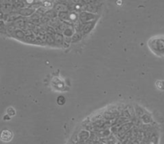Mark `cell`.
<instances>
[{
  "label": "cell",
  "instance_id": "8992f818",
  "mask_svg": "<svg viewBox=\"0 0 164 144\" xmlns=\"http://www.w3.org/2000/svg\"><path fill=\"white\" fill-rule=\"evenodd\" d=\"M35 10L31 7H24L21 10H19L18 11H16L21 17H29L31 16L33 14L35 13Z\"/></svg>",
  "mask_w": 164,
  "mask_h": 144
},
{
  "label": "cell",
  "instance_id": "9c48e42d",
  "mask_svg": "<svg viewBox=\"0 0 164 144\" xmlns=\"http://www.w3.org/2000/svg\"><path fill=\"white\" fill-rule=\"evenodd\" d=\"M11 23L16 29L21 30V29L25 28V27H26V20L23 17L20 16L19 18H18L16 20H14V21Z\"/></svg>",
  "mask_w": 164,
  "mask_h": 144
},
{
  "label": "cell",
  "instance_id": "2e32d148",
  "mask_svg": "<svg viewBox=\"0 0 164 144\" xmlns=\"http://www.w3.org/2000/svg\"><path fill=\"white\" fill-rule=\"evenodd\" d=\"M69 18H70V23H76L78 20V14L75 11H71L69 13Z\"/></svg>",
  "mask_w": 164,
  "mask_h": 144
},
{
  "label": "cell",
  "instance_id": "ffe728a7",
  "mask_svg": "<svg viewBox=\"0 0 164 144\" xmlns=\"http://www.w3.org/2000/svg\"><path fill=\"white\" fill-rule=\"evenodd\" d=\"M56 102H57V104L58 105H59V106H63L66 103V98L63 95H59L57 98Z\"/></svg>",
  "mask_w": 164,
  "mask_h": 144
},
{
  "label": "cell",
  "instance_id": "83f0119b",
  "mask_svg": "<svg viewBox=\"0 0 164 144\" xmlns=\"http://www.w3.org/2000/svg\"><path fill=\"white\" fill-rule=\"evenodd\" d=\"M37 1H40V0H37Z\"/></svg>",
  "mask_w": 164,
  "mask_h": 144
},
{
  "label": "cell",
  "instance_id": "277c9868",
  "mask_svg": "<svg viewBox=\"0 0 164 144\" xmlns=\"http://www.w3.org/2000/svg\"><path fill=\"white\" fill-rule=\"evenodd\" d=\"M13 136H14L13 132L11 131L10 130H7V129L3 130L1 131V133H0V139L5 142H8L11 141L13 138Z\"/></svg>",
  "mask_w": 164,
  "mask_h": 144
},
{
  "label": "cell",
  "instance_id": "7a4b0ae2",
  "mask_svg": "<svg viewBox=\"0 0 164 144\" xmlns=\"http://www.w3.org/2000/svg\"><path fill=\"white\" fill-rule=\"evenodd\" d=\"M98 18V15L95 14V13H91L87 11H82L78 14V21H80L82 23H86L88 22L97 20Z\"/></svg>",
  "mask_w": 164,
  "mask_h": 144
},
{
  "label": "cell",
  "instance_id": "6da1fadb",
  "mask_svg": "<svg viewBox=\"0 0 164 144\" xmlns=\"http://www.w3.org/2000/svg\"><path fill=\"white\" fill-rule=\"evenodd\" d=\"M151 51L159 57L164 56V35H155L151 37L147 42Z\"/></svg>",
  "mask_w": 164,
  "mask_h": 144
},
{
  "label": "cell",
  "instance_id": "52a82bcc",
  "mask_svg": "<svg viewBox=\"0 0 164 144\" xmlns=\"http://www.w3.org/2000/svg\"><path fill=\"white\" fill-rule=\"evenodd\" d=\"M20 15L15 11H12L11 13H8V14H4V17H3V21L4 22H8V23H13L14 20H16L18 18H19Z\"/></svg>",
  "mask_w": 164,
  "mask_h": 144
},
{
  "label": "cell",
  "instance_id": "cb8c5ba5",
  "mask_svg": "<svg viewBox=\"0 0 164 144\" xmlns=\"http://www.w3.org/2000/svg\"><path fill=\"white\" fill-rule=\"evenodd\" d=\"M3 119H4V120H10V119H11V116H9L8 115H6L4 116V118H3Z\"/></svg>",
  "mask_w": 164,
  "mask_h": 144
},
{
  "label": "cell",
  "instance_id": "3957f363",
  "mask_svg": "<svg viewBox=\"0 0 164 144\" xmlns=\"http://www.w3.org/2000/svg\"><path fill=\"white\" fill-rule=\"evenodd\" d=\"M14 0H2L1 5H0V10L3 14H8L13 11V4Z\"/></svg>",
  "mask_w": 164,
  "mask_h": 144
},
{
  "label": "cell",
  "instance_id": "4316f807",
  "mask_svg": "<svg viewBox=\"0 0 164 144\" xmlns=\"http://www.w3.org/2000/svg\"><path fill=\"white\" fill-rule=\"evenodd\" d=\"M1 2H2V0H0V5H1Z\"/></svg>",
  "mask_w": 164,
  "mask_h": 144
},
{
  "label": "cell",
  "instance_id": "7402d4cb",
  "mask_svg": "<svg viewBox=\"0 0 164 144\" xmlns=\"http://www.w3.org/2000/svg\"><path fill=\"white\" fill-rule=\"evenodd\" d=\"M0 32H7L6 24L3 20H0Z\"/></svg>",
  "mask_w": 164,
  "mask_h": 144
},
{
  "label": "cell",
  "instance_id": "603a6c76",
  "mask_svg": "<svg viewBox=\"0 0 164 144\" xmlns=\"http://www.w3.org/2000/svg\"><path fill=\"white\" fill-rule=\"evenodd\" d=\"M24 3H27V4H30V6L31 5V4H33L34 2H35V0H24Z\"/></svg>",
  "mask_w": 164,
  "mask_h": 144
},
{
  "label": "cell",
  "instance_id": "44dd1931",
  "mask_svg": "<svg viewBox=\"0 0 164 144\" xmlns=\"http://www.w3.org/2000/svg\"><path fill=\"white\" fill-rule=\"evenodd\" d=\"M7 111V115L11 117L14 116L16 115V111H15L14 108H13V107H8Z\"/></svg>",
  "mask_w": 164,
  "mask_h": 144
},
{
  "label": "cell",
  "instance_id": "ba28073f",
  "mask_svg": "<svg viewBox=\"0 0 164 144\" xmlns=\"http://www.w3.org/2000/svg\"><path fill=\"white\" fill-rule=\"evenodd\" d=\"M53 10H54L57 13L59 12H65V11H69V9L65 3H56L53 6Z\"/></svg>",
  "mask_w": 164,
  "mask_h": 144
},
{
  "label": "cell",
  "instance_id": "484cf974",
  "mask_svg": "<svg viewBox=\"0 0 164 144\" xmlns=\"http://www.w3.org/2000/svg\"><path fill=\"white\" fill-rule=\"evenodd\" d=\"M58 2H60V3H66L67 0H58Z\"/></svg>",
  "mask_w": 164,
  "mask_h": 144
},
{
  "label": "cell",
  "instance_id": "ac0fdd59",
  "mask_svg": "<svg viewBox=\"0 0 164 144\" xmlns=\"http://www.w3.org/2000/svg\"><path fill=\"white\" fill-rule=\"evenodd\" d=\"M54 6V3H52L51 0H45L42 3V7H44L45 9H50L52 8Z\"/></svg>",
  "mask_w": 164,
  "mask_h": 144
},
{
  "label": "cell",
  "instance_id": "5b68a950",
  "mask_svg": "<svg viewBox=\"0 0 164 144\" xmlns=\"http://www.w3.org/2000/svg\"><path fill=\"white\" fill-rule=\"evenodd\" d=\"M96 21H97V20H94V21H91V22H88V23H84L83 25V28H82L81 33L83 34H89L93 30V28L95 27V26L96 24Z\"/></svg>",
  "mask_w": 164,
  "mask_h": 144
},
{
  "label": "cell",
  "instance_id": "d4e9b609",
  "mask_svg": "<svg viewBox=\"0 0 164 144\" xmlns=\"http://www.w3.org/2000/svg\"><path fill=\"white\" fill-rule=\"evenodd\" d=\"M116 4L117 5H122V0H117V1H116Z\"/></svg>",
  "mask_w": 164,
  "mask_h": 144
},
{
  "label": "cell",
  "instance_id": "4fadbf2b",
  "mask_svg": "<svg viewBox=\"0 0 164 144\" xmlns=\"http://www.w3.org/2000/svg\"><path fill=\"white\" fill-rule=\"evenodd\" d=\"M11 34H12V36H14V38H16L17 39H19V40H24L25 36H26L25 32H23L20 29H16Z\"/></svg>",
  "mask_w": 164,
  "mask_h": 144
},
{
  "label": "cell",
  "instance_id": "e0dca14e",
  "mask_svg": "<svg viewBox=\"0 0 164 144\" xmlns=\"http://www.w3.org/2000/svg\"><path fill=\"white\" fill-rule=\"evenodd\" d=\"M45 40H46V42L50 45H55L54 37H53V35H51L50 34H47L45 35Z\"/></svg>",
  "mask_w": 164,
  "mask_h": 144
},
{
  "label": "cell",
  "instance_id": "7c38bea8",
  "mask_svg": "<svg viewBox=\"0 0 164 144\" xmlns=\"http://www.w3.org/2000/svg\"><path fill=\"white\" fill-rule=\"evenodd\" d=\"M58 18L60 21H62L63 23H70V18H69V12L65 11V12H59L58 13Z\"/></svg>",
  "mask_w": 164,
  "mask_h": 144
},
{
  "label": "cell",
  "instance_id": "8fae6325",
  "mask_svg": "<svg viewBox=\"0 0 164 144\" xmlns=\"http://www.w3.org/2000/svg\"><path fill=\"white\" fill-rule=\"evenodd\" d=\"M63 36L64 37H72V35L74 34V28L71 26V25H70V24H68L67 27H66V28L63 31Z\"/></svg>",
  "mask_w": 164,
  "mask_h": 144
},
{
  "label": "cell",
  "instance_id": "30bf717a",
  "mask_svg": "<svg viewBox=\"0 0 164 144\" xmlns=\"http://www.w3.org/2000/svg\"><path fill=\"white\" fill-rule=\"evenodd\" d=\"M54 43L55 45L58 46V47H61L63 46V41H64V36L63 34L61 33H55L54 35Z\"/></svg>",
  "mask_w": 164,
  "mask_h": 144
},
{
  "label": "cell",
  "instance_id": "d6986e66",
  "mask_svg": "<svg viewBox=\"0 0 164 144\" xmlns=\"http://www.w3.org/2000/svg\"><path fill=\"white\" fill-rule=\"evenodd\" d=\"M155 87L159 91H164V80H157L155 82Z\"/></svg>",
  "mask_w": 164,
  "mask_h": 144
},
{
  "label": "cell",
  "instance_id": "9a60e30c",
  "mask_svg": "<svg viewBox=\"0 0 164 144\" xmlns=\"http://www.w3.org/2000/svg\"><path fill=\"white\" fill-rule=\"evenodd\" d=\"M44 15L47 16V18H49L50 19H53V18H56V17H58V13L54 10L51 9V10L47 11L45 12Z\"/></svg>",
  "mask_w": 164,
  "mask_h": 144
},
{
  "label": "cell",
  "instance_id": "5bb4252c",
  "mask_svg": "<svg viewBox=\"0 0 164 144\" xmlns=\"http://www.w3.org/2000/svg\"><path fill=\"white\" fill-rule=\"evenodd\" d=\"M83 34L79 31H77V32H74V34L72 35L71 37V43H78L79 42L80 40H82V38H83Z\"/></svg>",
  "mask_w": 164,
  "mask_h": 144
}]
</instances>
